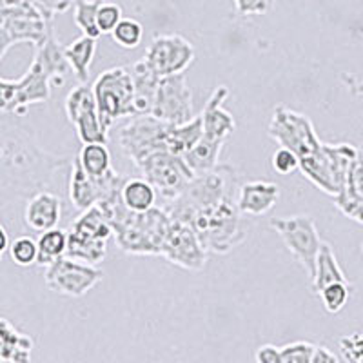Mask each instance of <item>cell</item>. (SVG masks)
<instances>
[{
  "instance_id": "8d00e7d4",
  "label": "cell",
  "mask_w": 363,
  "mask_h": 363,
  "mask_svg": "<svg viewBox=\"0 0 363 363\" xmlns=\"http://www.w3.org/2000/svg\"><path fill=\"white\" fill-rule=\"evenodd\" d=\"M99 28L102 31V35H111L115 31V28L118 26V22L122 21V8L115 2H102L99 8Z\"/></svg>"
},
{
  "instance_id": "d590c367",
  "label": "cell",
  "mask_w": 363,
  "mask_h": 363,
  "mask_svg": "<svg viewBox=\"0 0 363 363\" xmlns=\"http://www.w3.org/2000/svg\"><path fill=\"white\" fill-rule=\"evenodd\" d=\"M316 345L311 342H294L280 347L281 363H313Z\"/></svg>"
},
{
  "instance_id": "f35d334b",
  "label": "cell",
  "mask_w": 363,
  "mask_h": 363,
  "mask_svg": "<svg viewBox=\"0 0 363 363\" xmlns=\"http://www.w3.org/2000/svg\"><path fill=\"white\" fill-rule=\"evenodd\" d=\"M272 169L277 171L278 174L289 177V174L296 173L300 169V158L294 151L280 145L277 153L272 155Z\"/></svg>"
},
{
  "instance_id": "b9f144b4",
  "label": "cell",
  "mask_w": 363,
  "mask_h": 363,
  "mask_svg": "<svg viewBox=\"0 0 363 363\" xmlns=\"http://www.w3.org/2000/svg\"><path fill=\"white\" fill-rule=\"evenodd\" d=\"M255 359L258 363H281V351L277 345H260L255 352Z\"/></svg>"
},
{
  "instance_id": "9a60e30c",
  "label": "cell",
  "mask_w": 363,
  "mask_h": 363,
  "mask_svg": "<svg viewBox=\"0 0 363 363\" xmlns=\"http://www.w3.org/2000/svg\"><path fill=\"white\" fill-rule=\"evenodd\" d=\"M125 178L128 177L116 173L115 169L106 177H91L82 167L79 158H74L69 178V189H67V200L77 211H86L91 206L111 196L115 191L122 189Z\"/></svg>"
},
{
  "instance_id": "d6986e66",
  "label": "cell",
  "mask_w": 363,
  "mask_h": 363,
  "mask_svg": "<svg viewBox=\"0 0 363 363\" xmlns=\"http://www.w3.org/2000/svg\"><path fill=\"white\" fill-rule=\"evenodd\" d=\"M227 96H229V87L218 86L211 93L209 100L200 113L203 122V135L222 142H225L236 129L233 115L223 109V102L227 100Z\"/></svg>"
},
{
  "instance_id": "1f68e13d",
  "label": "cell",
  "mask_w": 363,
  "mask_h": 363,
  "mask_svg": "<svg viewBox=\"0 0 363 363\" xmlns=\"http://www.w3.org/2000/svg\"><path fill=\"white\" fill-rule=\"evenodd\" d=\"M100 0H77L74 2V24L79 26V29H82V35L87 37L99 38L102 35L99 28V8Z\"/></svg>"
},
{
  "instance_id": "836d02e7",
  "label": "cell",
  "mask_w": 363,
  "mask_h": 363,
  "mask_svg": "<svg viewBox=\"0 0 363 363\" xmlns=\"http://www.w3.org/2000/svg\"><path fill=\"white\" fill-rule=\"evenodd\" d=\"M116 45L124 50H136L144 38V26L135 18H122L111 33Z\"/></svg>"
},
{
  "instance_id": "4fadbf2b",
  "label": "cell",
  "mask_w": 363,
  "mask_h": 363,
  "mask_svg": "<svg viewBox=\"0 0 363 363\" xmlns=\"http://www.w3.org/2000/svg\"><path fill=\"white\" fill-rule=\"evenodd\" d=\"M102 277L104 272L96 265L73 260L69 256H60L45 267L44 281L53 293L80 298L96 287L102 281Z\"/></svg>"
},
{
  "instance_id": "ffe728a7",
  "label": "cell",
  "mask_w": 363,
  "mask_h": 363,
  "mask_svg": "<svg viewBox=\"0 0 363 363\" xmlns=\"http://www.w3.org/2000/svg\"><path fill=\"white\" fill-rule=\"evenodd\" d=\"M280 200V186L265 180L245 182L238 191V209L247 216H264Z\"/></svg>"
},
{
  "instance_id": "7c38bea8",
  "label": "cell",
  "mask_w": 363,
  "mask_h": 363,
  "mask_svg": "<svg viewBox=\"0 0 363 363\" xmlns=\"http://www.w3.org/2000/svg\"><path fill=\"white\" fill-rule=\"evenodd\" d=\"M64 108H66L69 124L77 133V138L82 144H91V142L108 144L109 129L102 122L93 87H87L84 84L73 87L67 95Z\"/></svg>"
},
{
  "instance_id": "8992f818",
  "label": "cell",
  "mask_w": 363,
  "mask_h": 363,
  "mask_svg": "<svg viewBox=\"0 0 363 363\" xmlns=\"http://www.w3.org/2000/svg\"><path fill=\"white\" fill-rule=\"evenodd\" d=\"M359 155L352 144H325L313 157L300 160V171L309 182L335 199L345 187L347 174Z\"/></svg>"
},
{
  "instance_id": "ba28073f",
  "label": "cell",
  "mask_w": 363,
  "mask_h": 363,
  "mask_svg": "<svg viewBox=\"0 0 363 363\" xmlns=\"http://www.w3.org/2000/svg\"><path fill=\"white\" fill-rule=\"evenodd\" d=\"M104 125L111 129L116 120L136 115L135 82L129 67H111L96 77L93 84Z\"/></svg>"
},
{
  "instance_id": "d4e9b609",
  "label": "cell",
  "mask_w": 363,
  "mask_h": 363,
  "mask_svg": "<svg viewBox=\"0 0 363 363\" xmlns=\"http://www.w3.org/2000/svg\"><path fill=\"white\" fill-rule=\"evenodd\" d=\"M64 53H66L67 62H69L74 77L80 82H87L91 66H93V60H95L96 55V38L87 37V35L74 38L71 44L64 48Z\"/></svg>"
},
{
  "instance_id": "9c48e42d",
  "label": "cell",
  "mask_w": 363,
  "mask_h": 363,
  "mask_svg": "<svg viewBox=\"0 0 363 363\" xmlns=\"http://www.w3.org/2000/svg\"><path fill=\"white\" fill-rule=\"evenodd\" d=\"M269 225L278 233L284 240L285 247L294 260L303 267L309 280L314 278L316 272V258L322 249V238L318 233V227L314 223L313 216L309 215H293L280 216V218H271Z\"/></svg>"
},
{
  "instance_id": "4dcf8cb0",
  "label": "cell",
  "mask_w": 363,
  "mask_h": 363,
  "mask_svg": "<svg viewBox=\"0 0 363 363\" xmlns=\"http://www.w3.org/2000/svg\"><path fill=\"white\" fill-rule=\"evenodd\" d=\"M67 251V231L53 227L50 231L40 233L38 236V260L37 265L48 267L58 260L60 256H66Z\"/></svg>"
},
{
  "instance_id": "60d3db41",
  "label": "cell",
  "mask_w": 363,
  "mask_h": 363,
  "mask_svg": "<svg viewBox=\"0 0 363 363\" xmlns=\"http://www.w3.org/2000/svg\"><path fill=\"white\" fill-rule=\"evenodd\" d=\"M33 2L45 13V15H48L50 21H53L57 15L67 11L77 0H33Z\"/></svg>"
},
{
  "instance_id": "30bf717a",
  "label": "cell",
  "mask_w": 363,
  "mask_h": 363,
  "mask_svg": "<svg viewBox=\"0 0 363 363\" xmlns=\"http://www.w3.org/2000/svg\"><path fill=\"white\" fill-rule=\"evenodd\" d=\"M267 133L278 145L294 151L300 160L313 157L323 145L309 116L285 106L274 109Z\"/></svg>"
},
{
  "instance_id": "7402d4cb",
  "label": "cell",
  "mask_w": 363,
  "mask_h": 363,
  "mask_svg": "<svg viewBox=\"0 0 363 363\" xmlns=\"http://www.w3.org/2000/svg\"><path fill=\"white\" fill-rule=\"evenodd\" d=\"M31 351H33L31 336L21 333L8 318H2V322H0V362L29 363Z\"/></svg>"
},
{
  "instance_id": "484cf974",
  "label": "cell",
  "mask_w": 363,
  "mask_h": 363,
  "mask_svg": "<svg viewBox=\"0 0 363 363\" xmlns=\"http://www.w3.org/2000/svg\"><path fill=\"white\" fill-rule=\"evenodd\" d=\"M333 281H349V278L345 277L343 269L340 267L338 258H336L333 245L323 242L322 249L318 252L316 272H314V278L311 280V289H313V293L318 296L320 291H322L325 285L333 284Z\"/></svg>"
},
{
  "instance_id": "74e56055",
  "label": "cell",
  "mask_w": 363,
  "mask_h": 363,
  "mask_svg": "<svg viewBox=\"0 0 363 363\" xmlns=\"http://www.w3.org/2000/svg\"><path fill=\"white\" fill-rule=\"evenodd\" d=\"M340 352L345 362L363 363V330L340 338Z\"/></svg>"
},
{
  "instance_id": "7bdbcfd3",
  "label": "cell",
  "mask_w": 363,
  "mask_h": 363,
  "mask_svg": "<svg viewBox=\"0 0 363 363\" xmlns=\"http://www.w3.org/2000/svg\"><path fill=\"white\" fill-rule=\"evenodd\" d=\"M338 362V356L330 351L329 347L325 345H316L313 356V363H336Z\"/></svg>"
},
{
  "instance_id": "ee69618b",
  "label": "cell",
  "mask_w": 363,
  "mask_h": 363,
  "mask_svg": "<svg viewBox=\"0 0 363 363\" xmlns=\"http://www.w3.org/2000/svg\"><path fill=\"white\" fill-rule=\"evenodd\" d=\"M0 236H2V247H0V255H6L9 252V247H11V242H9V235L6 225L0 227Z\"/></svg>"
},
{
  "instance_id": "e0dca14e",
  "label": "cell",
  "mask_w": 363,
  "mask_h": 363,
  "mask_svg": "<svg viewBox=\"0 0 363 363\" xmlns=\"http://www.w3.org/2000/svg\"><path fill=\"white\" fill-rule=\"evenodd\" d=\"M194 48L182 35H158L149 42L144 60L160 77L186 73L194 62Z\"/></svg>"
},
{
  "instance_id": "603a6c76",
  "label": "cell",
  "mask_w": 363,
  "mask_h": 363,
  "mask_svg": "<svg viewBox=\"0 0 363 363\" xmlns=\"http://www.w3.org/2000/svg\"><path fill=\"white\" fill-rule=\"evenodd\" d=\"M133 82H135V106L136 115H151L153 109L155 95H157V87L160 82V74L155 73L144 58L138 60L131 67Z\"/></svg>"
},
{
  "instance_id": "ab89813d",
  "label": "cell",
  "mask_w": 363,
  "mask_h": 363,
  "mask_svg": "<svg viewBox=\"0 0 363 363\" xmlns=\"http://www.w3.org/2000/svg\"><path fill=\"white\" fill-rule=\"evenodd\" d=\"M233 2H235V9L240 17L265 15L272 8V0H233Z\"/></svg>"
},
{
  "instance_id": "bcb514c9",
  "label": "cell",
  "mask_w": 363,
  "mask_h": 363,
  "mask_svg": "<svg viewBox=\"0 0 363 363\" xmlns=\"http://www.w3.org/2000/svg\"><path fill=\"white\" fill-rule=\"evenodd\" d=\"M362 252H363V242H362Z\"/></svg>"
},
{
  "instance_id": "ac0fdd59",
  "label": "cell",
  "mask_w": 363,
  "mask_h": 363,
  "mask_svg": "<svg viewBox=\"0 0 363 363\" xmlns=\"http://www.w3.org/2000/svg\"><path fill=\"white\" fill-rule=\"evenodd\" d=\"M64 196L55 191H40L29 196L22 209V220L28 229L35 233L50 231L62 220Z\"/></svg>"
},
{
  "instance_id": "2e32d148",
  "label": "cell",
  "mask_w": 363,
  "mask_h": 363,
  "mask_svg": "<svg viewBox=\"0 0 363 363\" xmlns=\"http://www.w3.org/2000/svg\"><path fill=\"white\" fill-rule=\"evenodd\" d=\"M160 256L186 271H202L207 264V249L203 247L202 240L189 223L180 220H173L171 223Z\"/></svg>"
},
{
  "instance_id": "83f0119b",
  "label": "cell",
  "mask_w": 363,
  "mask_h": 363,
  "mask_svg": "<svg viewBox=\"0 0 363 363\" xmlns=\"http://www.w3.org/2000/svg\"><path fill=\"white\" fill-rule=\"evenodd\" d=\"M108 255V240L86 238L67 229V251L66 256L84 264L99 265Z\"/></svg>"
},
{
  "instance_id": "277c9868",
  "label": "cell",
  "mask_w": 363,
  "mask_h": 363,
  "mask_svg": "<svg viewBox=\"0 0 363 363\" xmlns=\"http://www.w3.org/2000/svg\"><path fill=\"white\" fill-rule=\"evenodd\" d=\"M202 240L207 252L227 255L249 238L251 222L238 209L236 199H223L200 207L186 220Z\"/></svg>"
},
{
  "instance_id": "6da1fadb",
  "label": "cell",
  "mask_w": 363,
  "mask_h": 363,
  "mask_svg": "<svg viewBox=\"0 0 363 363\" xmlns=\"http://www.w3.org/2000/svg\"><path fill=\"white\" fill-rule=\"evenodd\" d=\"M74 160V158H73ZM71 158L53 157L42 151L28 128L2 122V203L9 199L33 196L40 191L62 194L69 189Z\"/></svg>"
},
{
  "instance_id": "f6af8a7d",
  "label": "cell",
  "mask_w": 363,
  "mask_h": 363,
  "mask_svg": "<svg viewBox=\"0 0 363 363\" xmlns=\"http://www.w3.org/2000/svg\"><path fill=\"white\" fill-rule=\"evenodd\" d=\"M100 2H109V0H100Z\"/></svg>"
},
{
  "instance_id": "cb8c5ba5",
  "label": "cell",
  "mask_w": 363,
  "mask_h": 363,
  "mask_svg": "<svg viewBox=\"0 0 363 363\" xmlns=\"http://www.w3.org/2000/svg\"><path fill=\"white\" fill-rule=\"evenodd\" d=\"M69 231L95 240H109L113 236V227L108 218V213L100 203H95L86 211H80V215L71 222Z\"/></svg>"
},
{
  "instance_id": "e575fe53",
  "label": "cell",
  "mask_w": 363,
  "mask_h": 363,
  "mask_svg": "<svg viewBox=\"0 0 363 363\" xmlns=\"http://www.w3.org/2000/svg\"><path fill=\"white\" fill-rule=\"evenodd\" d=\"M9 256H11V260L17 265H21V267L35 265L38 260V240H35L33 236L28 235L17 236V238L11 242Z\"/></svg>"
},
{
  "instance_id": "5bb4252c",
  "label": "cell",
  "mask_w": 363,
  "mask_h": 363,
  "mask_svg": "<svg viewBox=\"0 0 363 363\" xmlns=\"http://www.w3.org/2000/svg\"><path fill=\"white\" fill-rule=\"evenodd\" d=\"M151 115L169 124H186L194 118L193 91L187 84L186 73L162 77Z\"/></svg>"
},
{
  "instance_id": "d6a6232c",
  "label": "cell",
  "mask_w": 363,
  "mask_h": 363,
  "mask_svg": "<svg viewBox=\"0 0 363 363\" xmlns=\"http://www.w3.org/2000/svg\"><path fill=\"white\" fill-rule=\"evenodd\" d=\"M352 294V284L351 281H333V284L325 285L322 291H320V300H322V306L327 313L336 314L347 306V301Z\"/></svg>"
},
{
  "instance_id": "f1b7e54d",
  "label": "cell",
  "mask_w": 363,
  "mask_h": 363,
  "mask_svg": "<svg viewBox=\"0 0 363 363\" xmlns=\"http://www.w3.org/2000/svg\"><path fill=\"white\" fill-rule=\"evenodd\" d=\"M225 142L215 140V138H209V136L203 135L193 147L184 155L187 164L191 165V169L196 174L207 173V171L215 169L218 165L220 153H222V147Z\"/></svg>"
},
{
  "instance_id": "f546056e",
  "label": "cell",
  "mask_w": 363,
  "mask_h": 363,
  "mask_svg": "<svg viewBox=\"0 0 363 363\" xmlns=\"http://www.w3.org/2000/svg\"><path fill=\"white\" fill-rule=\"evenodd\" d=\"M77 158L91 177H106L113 171L111 153H109L108 144H104V142L82 144Z\"/></svg>"
},
{
  "instance_id": "4316f807",
  "label": "cell",
  "mask_w": 363,
  "mask_h": 363,
  "mask_svg": "<svg viewBox=\"0 0 363 363\" xmlns=\"http://www.w3.org/2000/svg\"><path fill=\"white\" fill-rule=\"evenodd\" d=\"M120 194L125 207L136 213H144L155 207L158 199V191L147 178H125Z\"/></svg>"
},
{
  "instance_id": "8fae6325",
  "label": "cell",
  "mask_w": 363,
  "mask_h": 363,
  "mask_svg": "<svg viewBox=\"0 0 363 363\" xmlns=\"http://www.w3.org/2000/svg\"><path fill=\"white\" fill-rule=\"evenodd\" d=\"M136 169L153 184L158 194L167 202L177 199L178 194L189 186L191 180L196 177L186 158L173 153V151H167V149L157 151L151 157H147Z\"/></svg>"
},
{
  "instance_id": "5b68a950",
  "label": "cell",
  "mask_w": 363,
  "mask_h": 363,
  "mask_svg": "<svg viewBox=\"0 0 363 363\" xmlns=\"http://www.w3.org/2000/svg\"><path fill=\"white\" fill-rule=\"evenodd\" d=\"M51 21L33 0H2L0 8V58H6L13 45L44 44L51 35Z\"/></svg>"
},
{
  "instance_id": "52a82bcc",
  "label": "cell",
  "mask_w": 363,
  "mask_h": 363,
  "mask_svg": "<svg viewBox=\"0 0 363 363\" xmlns=\"http://www.w3.org/2000/svg\"><path fill=\"white\" fill-rule=\"evenodd\" d=\"M173 124L164 122L153 115L129 116L122 128L118 129V145L125 157L133 162L135 167L142 164L147 157L157 151H171L169 135Z\"/></svg>"
},
{
  "instance_id": "7a4b0ae2",
  "label": "cell",
  "mask_w": 363,
  "mask_h": 363,
  "mask_svg": "<svg viewBox=\"0 0 363 363\" xmlns=\"http://www.w3.org/2000/svg\"><path fill=\"white\" fill-rule=\"evenodd\" d=\"M55 31L42 45L35 48L31 66L18 80H0V111L2 115L24 116L29 106L45 104L51 99V86H64L71 66Z\"/></svg>"
},
{
  "instance_id": "3957f363",
  "label": "cell",
  "mask_w": 363,
  "mask_h": 363,
  "mask_svg": "<svg viewBox=\"0 0 363 363\" xmlns=\"http://www.w3.org/2000/svg\"><path fill=\"white\" fill-rule=\"evenodd\" d=\"M120 191L99 202L106 209L120 251L133 256H160L164 240L169 233L173 218L165 207H151L136 213L125 207Z\"/></svg>"
},
{
  "instance_id": "44dd1931",
  "label": "cell",
  "mask_w": 363,
  "mask_h": 363,
  "mask_svg": "<svg viewBox=\"0 0 363 363\" xmlns=\"http://www.w3.org/2000/svg\"><path fill=\"white\" fill-rule=\"evenodd\" d=\"M335 206L343 216L363 223V151L352 162L345 187L335 196Z\"/></svg>"
}]
</instances>
